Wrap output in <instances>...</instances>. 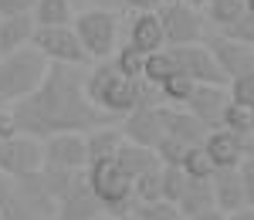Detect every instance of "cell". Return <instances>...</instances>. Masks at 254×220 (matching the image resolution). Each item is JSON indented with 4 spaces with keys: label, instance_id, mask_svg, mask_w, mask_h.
<instances>
[{
    "label": "cell",
    "instance_id": "obj_30",
    "mask_svg": "<svg viewBox=\"0 0 254 220\" xmlns=\"http://www.w3.org/2000/svg\"><path fill=\"white\" fill-rule=\"evenodd\" d=\"M193 88H196V81L190 78V75H183V71L170 75V78L159 85V92H163L166 105H187V99H190V92H193Z\"/></svg>",
    "mask_w": 254,
    "mask_h": 220
},
{
    "label": "cell",
    "instance_id": "obj_29",
    "mask_svg": "<svg viewBox=\"0 0 254 220\" xmlns=\"http://www.w3.org/2000/svg\"><path fill=\"white\" fill-rule=\"evenodd\" d=\"M112 64H116L122 75H129V78H142V68H146V55H142L139 48H132V44L126 41L122 48H116V55H112Z\"/></svg>",
    "mask_w": 254,
    "mask_h": 220
},
{
    "label": "cell",
    "instance_id": "obj_11",
    "mask_svg": "<svg viewBox=\"0 0 254 220\" xmlns=\"http://www.w3.org/2000/svg\"><path fill=\"white\" fill-rule=\"evenodd\" d=\"M44 166L51 169H85L88 166V146L81 132H55L44 139Z\"/></svg>",
    "mask_w": 254,
    "mask_h": 220
},
{
    "label": "cell",
    "instance_id": "obj_40",
    "mask_svg": "<svg viewBox=\"0 0 254 220\" xmlns=\"http://www.w3.org/2000/svg\"><path fill=\"white\" fill-rule=\"evenodd\" d=\"M190 220H227V214L220 210V207H210V210H203V214H196Z\"/></svg>",
    "mask_w": 254,
    "mask_h": 220
},
{
    "label": "cell",
    "instance_id": "obj_43",
    "mask_svg": "<svg viewBox=\"0 0 254 220\" xmlns=\"http://www.w3.org/2000/svg\"><path fill=\"white\" fill-rule=\"evenodd\" d=\"M95 220H119V217H116V214H98Z\"/></svg>",
    "mask_w": 254,
    "mask_h": 220
},
{
    "label": "cell",
    "instance_id": "obj_15",
    "mask_svg": "<svg viewBox=\"0 0 254 220\" xmlns=\"http://www.w3.org/2000/svg\"><path fill=\"white\" fill-rule=\"evenodd\" d=\"M203 44L210 48V55H214V61L220 64V71L227 75V81L254 68V48L251 44H241V41L227 38V34H217V38L203 41Z\"/></svg>",
    "mask_w": 254,
    "mask_h": 220
},
{
    "label": "cell",
    "instance_id": "obj_20",
    "mask_svg": "<svg viewBox=\"0 0 254 220\" xmlns=\"http://www.w3.org/2000/svg\"><path fill=\"white\" fill-rule=\"evenodd\" d=\"M38 31V20L34 14H10V17H0V55H10L20 51L34 41Z\"/></svg>",
    "mask_w": 254,
    "mask_h": 220
},
{
    "label": "cell",
    "instance_id": "obj_47",
    "mask_svg": "<svg viewBox=\"0 0 254 220\" xmlns=\"http://www.w3.org/2000/svg\"><path fill=\"white\" fill-rule=\"evenodd\" d=\"M207 3H210V0H207Z\"/></svg>",
    "mask_w": 254,
    "mask_h": 220
},
{
    "label": "cell",
    "instance_id": "obj_34",
    "mask_svg": "<svg viewBox=\"0 0 254 220\" xmlns=\"http://www.w3.org/2000/svg\"><path fill=\"white\" fill-rule=\"evenodd\" d=\"M183 183H187L183 166H170V163H163V200L176 203V200H180V193H183Z\"/></svg>",
    "mask_w": 254,
    "mask_h": 220
},
{
    "label": "cell",
    "instance_id": "obj_4",
    "mask_svg": "<svg viewBox=\"0 0 254 220\" xmlns=\"http://www.w3.org/2000/svg\"><path fill=\"white\" fill-rule=\"evenodd\" d=\"M48 64L51 61L44 58L34 44H27L20 51H10V55H0V102L27 99L44 81Z\"/></svg>",
    "mask_w": 254,
    "mask_h": 220
},
{
    "label": "cell",
    "instance_id": "obj_41",
    "mask_svg": "<svg viewBox=\"0 0 254 220\" xmlns=\"http://www.w3.org/2000/svg\"><path fill=\"white\" fill-rule=\"evenodd\" d=\"M227 220H254V207H241L234 214H227Z\"/></svg>",
    "mask_w": 254,
    "mask_h": 220
},
{
    "label": "cell",
    "instance_id": "obj_1",
    "mask_svg": "<svg viewBox=\"0 0 254 220\" xmlns=\"http://www.w3.org/2000/svg\"><path fill=\"white\" fill-rule=\"evenodd\" d=\"M10 115L20 132L48 139L55 132H88L98 125H112L116 115L102 112L85 95V78L78 64H48V75L27 99L14 102Z\"/></svg>",
    "mask_w": 254,
    "mask_h": 220
},
{
    "label": "cell",
    "instance_id": "obj_31",
    "mask_svg": "<svg viewBox=\"0 0 254 220\" xmlns=\"http://www.w3.org/2000/svg\"><path fill=\"white\" fill-rule=\"evenodd\" d=\"M244 10H248V3H244V0H210V3H207L210 20L220 24V27H224V24H231V20H237Z\"/></svg>",
    "mask_w": 254,
    "mask_h": 220
},
{
    "label": "cell",
    "instance_id": "obj_8",
    "mask_svg": "<svg viewBox=\"0 0 254 220\" xmlns=\"http://www.w3.org/2000/svg\"><path fill=\"white\" fill-rule=\"evenodd\" d=\"M159 20H163V34H166V48L176 44H196L203 41V17L193 3L187 0H170L159 7Z\"/></svg>",
    "mask_w": 254,
    "mask_h": 220
},
{
    "label": "cell",
    "instance_id": "obj_36",
    "mask_svg": "<svg viewBox=\"0 0 254 220\" xmlns=\"http://www.w3.org/2000/svg\"><path fill=\"white\" fill-rule=\"evenodd\" d=\"M227 88H231V99H234V102L254 105V68H251V71H244V75H237V78H231V81H227Z\"/></svg>",
    "mask_w": 254,
    "mask_h": 220
},
{
    "label": "cell",
    "instance_id": "obj_26",
    "mask_svg": "<svg viewBox=\"0 0 254 220\" xmlns=\"http://www.w3.org/2000/svg\"><path fill=\"white\" fill-rule=\"evenodd\" d=\"M132 200H136V203H156V200H163V166L146 169L142 176L132 180Z\"/></svg>",
    "mask_w": 254,
    "mask_h": 220
},
{
    "label": "cell",
    "instance_id": "obj_21",
    "mask_svg": "<svg viewBox=\"0 0 254 220\" xmlns=\"http://www.w3.org/2000/svg\"><path fill=\"white\" fill-rule=\"evenodd\" d=\"M176 207H180V214H183L187 220L196 217V214H203V210H210V207H217V203H214V183H210V180H196V176H187Z\"/></svg>",
    "mask_w": 254,
    "mask_h": 220
},
{
    "label": "cell",
    "instance_id": "obj_46",
    "mask_svg": "<svg viewBox=\"0 0 254 220\" xmlns=\"http://www.w3.org/2000/svg\"><path fill=\"white\" fill-rule=\"evenodd\" d=\"M163 3H170V0H163Z\"/></svg>",
    "mask_w": 254,
    "mask_h": 220
},
{
    "label": "cell",
    "instance_id": "obj_17",
    "mask_svg": "<svg viewBox=\"0 0 254 220\" xmlns=\"http://www.w3.org/2000/svg\"><path fill=\"white\" fill-rule=\"evenodd\" d=\"M159 112H163L166 136H176V139H183L187 146H200V142L207 139V132H210V125L200 122L187 105H159Z\"/></svg>",
    "mask_w": 254,
    "mask_h": 220
},
{
    "label": "cell",
    "instance_id": "obj_48",
    "mask_svg": "<svg viewBox=\"0 0 254 220\" xmlns=\"http://www.w3.org/2000/svg\"><path fill=\"white\" fill-rule=\"evenodd\" d=\"M0 142H3V139H0Z\"/></svg>",
    "mask_w": 254,
    "mask_h": 220
},
{
    "label": "cell",
    "instance_id": "obj_7",
    "mask_svg": "<svg viewBox=\"0 0 254 220\" xmlns=\"http://www.w3.org/2000/svg\"><path fill=\"white\" fill-rule=\"evenodd\" d=\"M31 44H34V48H38L51 64H78V68H81L85 61H92L88 55H85V48H81V41H78V34H75V27H71V24L38 27Z\"/></svg>",
    "mask_w": 254,
    "mask_h": 220
},
{
    "label": "cell",
    "instance_id": "obj_50",
    "mask_svg": "<svg viewBox=\"0 0 254 220\" xmlns=\"http://www.w3.org/2000/svg\"><path fill=\"white\" fill-rule=\"evenodd\" d=\"M0 220H3V217H0Z\"/></svg>",
    "mask_w": 254,
    "mask_h": 220
},
{
    "label": "cell",
    "instance_id": "obj_37",
    "mask_svg": "<svg viewBox=\"0 0 254 220\" xmlns=\"http://www.w3.org/2000/svg\"><path fill=\"white\" fill-rule=\"evenodd\" d=\"M237 169H241V183H244V200H248V207H254V153L244 156Z\"/></svg>",
    "mask_w": 254,
    "mask_h": 220
},
{
    "label": "cell",
    "instance_id": "obj_28",
    "mask_svg": "<svg viewBox=\"0 0 254 220\" xmlns=\"http://www.w3.org/2000/svg\"><path fill=\"white\" fill-rule=\"evenodd\" d=\"M180 166H183V173H187V176H196V180H210V176H214V169H217L214 160H210V153L203 149V142H200V146H190Z\"/></svg>",
    "mask_w": 254,
    "mask_h": 220
},
{
    "label": "cell",
    "instance_id": "obj_10",
    "mask_svg": "<svg viewBox=\"0 0 254 220\" xmlns=\"http://www.w3.org/2000/svg\"><path fill=\"white\" fill-rule=\"evenodd\" d=\"M170 51H173L180 71L190 75L196 85H227V75L220 71V64L214 61L210 48L203 41H196V44H176Z\"/></svg>",
    "mask_w": 254,
    "mask_h": 220
},
{
    "label": "cell",
    "instance_id": "obj_19",
    "mask_svg": "<svg viewBox=\"0 0 254 220\" xmlns=\"http://www.w3.org/2000/svg\"><path fill=\"white\" fill-rule=\"evenodd\" d=\"M129 44L139 48L142 55H153L159 48H166V34H163V20L159 10H139L132 27H129Z\"/></svg>",
    "mask_w": 254,
    "mask_h": 220
},
{
    "label": "cell",
    "instance_id": "obj_9",
    "mask_svg": "<svg viewBox=\"0 0 254 220\" xmlns=\"http://www.w3.org/2000/svg\"><path fill=\"white\" fill-rule=\"evenodd\" d=\"M44 166V142L17 132L10 139L0 142V173L7 176H27V173H38Z\"/></svg>",
    "mask_w": 254,
    "mask_h": 220
},
{
    "label": "cell",
    "instance_id": "obj_13",
    "mask_svg": "<svg viewBox=\"0 0 254 220\" xmlns=\"http://www.w3.org/2000/svg\"><path fill=\"white\" fill-rule=\"evenodd\" d=\"M203 149L210 153L214 166H241V160H244V156H251L254 136H241V132H231V129L217 125V129H210V132H207Z\"/></svg>",
    "mask_w": 254,
    "mask_h": 220
},
{
    "label": "cell",
    "instance_id": "obj_6",
    "mask_svg": "<svg viewBox=\"0 0 254 220\" xmlns=\"http://www.w3.org/2000/svg\"><path fill=\"white\" fill-rule=\"evenodd\" d=\"M75 34H78L85 55L92 61H109L119 48V17L112 10H102V7H92V10H81L71 20Z\"/></svg>",
    "mask_w": 254,
    "mask_h": 220
},
{
    "label": "cell",
    "instance_id": "obj_45",
    "mask_svg": "<svg viewBox=\"0 0 254 220\" xmlns=\"http://www.w3.org/2000/svg\"><path fill=\"white\" fill-rule=\"evenodd\" d=\"M244 3H248V10H254V0H244Z\"/></svg>",
    "mask_w": 254,
    "mask_h": 220
},
{
    "label": "cell",
    "instance_id": "obj_42",
    "mask_svg": "<svg viewBox=\"0 0 254 220\" xmlns=\"http://www.w3.org/2000/svg\"><path fill=\"white\" fill-rule=\"evenodd\" d=\"M119 220H142V217H139V214H136V207H132V210H126V214H122Z\"/></svg>",
    "mask_w": 254,
    "mask_h": 220
},
{
    "label": "cell",
    "instance_id": "obj_24",
    "mask_svg": "<svg viewBox=\"0 0 254 220\" xmlns=\"http://www.w3.org/2000/svg\"><path fill=\"white\" fill-rule=\"evenodd\" d=\"M34 20H38V27L71 24V20H75L71 0H38V3H34Z\"/></svg>",
    "mask_w": 254,
    "mask_h": 220
},
{
    "label": "cell",
    "instance_id": "obj_35",
    "mask_svg": "<svg viewBox=\"0 0 254 220\" xmlns=\"http://www.w3.org/2000/svg\"><path fill=\"white\" fill-rule=\"evenodd\" d=\"M187 142L183 139H176V136H163L159 139V146H156V156H159V163H170V166H180L183 163V156H187Z\"/></svg>",
    "mask_w": 254,
    "mask_h": 220
},
{
    "label": "cell",
    "instance_id": "obj_27",
    "mask_svg": "<svg viewBox=\"0 0 254 220\" xmlns=\"http://www.w3.org/2000/svg\"><path fill=\"white\" fill-rule=\"evenodd\" d=\"M224 129L231 132H241V136H254V105H244V102H227L224 109Z\"/></svg>",
    "mask_w": 254,
    "mask_h": 220
},
{
    "label": "cell",
    "instance_id": "obj_39",
    "mask_svg": "<svg viewBox=\"0 0 254 220\" xmlns=\"http://www.w3.org/2000/svg\"><path fill=\"white\" fill-rule=\"evenodd\" d=\"M122 3H126V7H132V10H159V7H163V0H122Z\"/></svg>",
    "mask_w": 254,
    "mask_h": 220
},
{
    "label": "cell",
    "instance_id": "obj_49",
    "mask_svg": "<svg viewBox=\"0 0 254 220\" xmlns=\"http://www.w3.org/2000/svg\"><path fill=\"white\" fill-rule=\"evenodd\" d=\"M251 153H254V149H251Z\"/></svg>",
    "mask_w": 254,
    "mask_h": 220
},
{
    "label": "cell",
    "instance_id": "obj_44",
    "mask_svg": "<svg viewBox=\"0 0 254 220\" xmlns=\"http://www.w3.org/2000/svg\"><path fill=\"white\" fill-rule=\"evenodd\" d=\"M187 3H193V7H203V3H207V0H187Z\"/></svg>",
    "mask_w": 254,
    "mask_h": 220
},
{
    "label": "cell",
    "instance_id": "obj_2",
    "mask_svg": "<svg viewBox=\"0 0 254 220\" xmlns=\"http://www.w3.org/2000/svg\"><path fill=\"white\" fill-rule=\"evenodd\" d=\"M55 214H58V203L41 169L27 176L0 173V217L3 220H55Z\"/></svg>",
    "mask_w": 254,
    "mask_h": 220
},
{
    "label": "cell",
    "instance_id": "obj_38",
    "mask_svg": "<svg viewBox=\"0 0 254 220\" xmlns=\"http://www.w3.org/2000/svg\"><path fill=\"white\" fill-rule=\"evenodd\" d=\"M34 3H38V0H0V17H10V14H34Z\"/></svg>",
    "mask_w": 254,
    "mask_h": 220
},
{
    "label": "cell",
    "instance_id": "obj_25",
    "mask_svg": "<svg viewBox=\"0 0 254 220\" xmlns=\"http://www.w3.org/2000/svg\"><path fill=\"white\" fill-rule=\"evenodd\" d=\"M176 71H180V64H176L170 48H159V51H153V55H146V68H142V78L146 81L163 85V81L170 78V75H176Z\"/></svg>",
    "mask_w": 254,
    "mask_h": 220
},
{
    "label": "cell",
    "instance_id": "obj_3",
    "mask_svg": "<svg viewBox=\"0 0 254 220\" xmlns=\"http://www.w3.org/2000/svg\"><path fill=\"white\" fill-rule=\"evenodd\" d=\"M85 95L92 99L95 109L116 115V119H126L139 102H142V78H129L122 75L112 58L98 61L95 68L85 75Z\"/></svg>",
    "mask_w": 254,
    "mask_h": 220
},
{
    "label": "cell",
    "instance_id": "obj_14",
    "mask_svg": "<svg viewBox=\"0 0 254 220\" xmlns=\"http://www.w3.org/2000/svg\"><path fill=\"white\" fill-rule=\"evenodd\" d=\"M122 132H126V139H129V142H139V146L156 149L159 139L166 136L159 105H136V109L122 119Z\"/></svg>",
    "mask_w": 254,
    "mask_h": 220
},
{
    "label": "cell",
    "instance_id": "obj_32",
    "mask_svg": "<svg viewBox=\"0 0 254 220\" xmlns=\"http://www.w3.org/2000/svg\"><path fill=\"white\" fill-rule=\"evenodd\" d=\"M136 214L142 220H187L180 214V207L170 200H156V203H136Z\"/></svg>",
    "mask_w": 254,
    "mask_h": 220
},
{
    "label": "cell",
    "instance_id": "obj_33",
    "mask_svg": "<svg viewBox=\"0 0 254 220\" xmlns=\"http://www.w3.org/2000/svg\"><path fill=\"white\" fill-rule=\"evenodd\" d=\"M220 34H227V38H234V41H241V44H251L254 48V10H244L237 20L224 24Z\"/></svg>",
    "mask_w": 254,
    "mask_h": 220
},
{
    "label": "cell",
    "instance_id": "obj_16",
    "mask_svg": "<svg viewBox=\"0 0 254 220\" xmlns=\"http://www.w3.org/2000/svg\"><path fill=\"white\" fill-rule=\"evenodd\" d=\"M231 102V88L227 85H196L187 99V109L193 112L200 122H207L210 129H217L224 122V109Z\"/></svg>",
    "mask_w": 254,
    "mask_h": 220
},
{
    "label": "cell",
    "instance_id": "obj_23",
    "mask_svg": "<svg viewBox=\"0 0 254 220\" xmlns=\"http://www.w3.org/2000/svg\"><path fill=\"white\" fill-rule=\"evenodd\" d=\"M126 139L122 125H98V129H88L85 132V146H88V163L95 160H112L119 153V146Z\"/></svg>",
    "mask_w": 254,
    "mask_h": 220
},
{
    "label": "cell",
    "instance_id": "obj_5",
    "mask_svg": "<svg viewBox=\"0 0 254 220\" xmlns=\"http://www.w3.org/2000/svg\"><path fill=\"white\" fill-rule=\"evenodd\" d=\"M88 173V186L95 190V197L102 200L105 214H116L122 217L126 210H132L136 200H132V176L119 166V160H95L85 166Z\"/></svg>",
    "mask_w": 254,
    "mask_h": 220
},
{
    "label": "cell",
    "instance_id": "obj_18",
    "mask_svg": "<svg viewBox=\"0 0 254 220\" xmlns=\"http://www.w3.org/2000/svg\"><path fill=\"white\" fill-rule=\"evenodd\" d=\"M210 183H214V203L224 214H234L241 207H248V200H244V183H241V169L237 166H217Z\"/></svg>",
    "mask_w": 254,
    "mask_h": 220
},
{
    "label": "cell",
    "instance_id": "obj_22",
    "mask_svg": "<svg viewBox=\"0 0 254 220\" xmlns=\"http://www.w3.org/2000/svg\"><path fill=\"white\" fill-rule=\"evenodd\" d=\"M116 160L119 166L136 180V176H142L146 169H156V166H163L156 156V149H149V146H139V142H129V139H122V146H119V153H116Z\"/></svg>",
    "mask_w": 254,
    "mask_h": 220
},
{
    "label": "cell",
    "instance_id": "obj_12",
    "mask_svg": "<svg viewBox=\"0 0 254 220\" xmlns=\"http://www.w3.org/2000/svg\"><path fill=\"white\" fill-rule=\"evenodd\" d=\"M98 214H105V207H102V200L95 197V190L88 186V173L81 169L78 180L71 183V190L58 200L55 220H95Z\"/></svg>",
    "mask_w": 254,
    "mask_h": 220
}]
</instances>
